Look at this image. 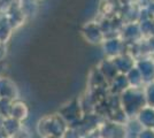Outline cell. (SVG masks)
Masks as SVG:
<instances>
[{
	"label": "cell",
	"instance_id": "obj_1",
	"mask_svg": "<svg viewBox=\"0 0 154 138\" xmlns=\"http://www.w3.org/2000/svg\"><path fill=\"white\" fill-rule=\"evenodd\" d=\"M120 105L128 118H135L143 107L147 105L143 87L129 86L120 93Z\"/></svg>",
	"mask_w": 154,
	"mask_h": 138
},
{
	"label": "cell",
	"instance_id": "obj_2",
	"mask_svg": "<svg viewBox=\"0 0 154 138\" xmlns=\"http://www.w3.org/2000/svg\"><path fill=\"white\" fill-rule=\"evenodd\" d=\"M68 125L69 124L60 114H52L39 120L37 123V130L39 135L44 138H63L68 132Z\"/></svg>",
	"mask_w": 154,
	"mask_h": 138
},
{
	"label": "cell",
	"instance_id": "obj_3",
	"mask_svg": "<svg viewBox=\"0 0 154 138\" xmlns=\"http://www.w3.org/2000/svg\"><path fill=\"white\" fill-rule=\"evenodd\" d=\"M129 129L123 122L108 121L101 124L99 129L100 138H128Z\"/></svg>",
	"mask_w": 154,
	"mask_h": 138
},
{
	"label": "cell",
	"instance_id": "obj_4",
	"mask_svg": "<svg viewBox=\"0 0 154 138\" xmlns=\"http://www.w3.org/2000/svg\"><path fill=\"white\" fill-rule=\"evenodd\" d=\"M82 35L90 44H101L105 40V32L103 28L97 22H88L82 29Z\"/></svg>",
	"mask_w": 154,
	"mask_h": 138
},
{
	"label": "cell",
	"instance_id": "obj_5",
	"mask_svg": "<svg viewBox=\"0 0 154 138\" xmlns=\"http://www.w3.org/2000/svg\"><path fill=\"white\" fill-rule=\"evenodd\" d=\"M59 114L66 120V122L68 124L75 123L81 118V115H82L81 105H79V103L77 100H72L70 103H68L67 105H64L59 111Z\"/></svg>",
	"mask_w": 154,
	"mask_h": 138
},
{
	"label": "cell",
	"instance_id": "obj_6",
	"mask_svg": "<svg viewBox=\"0 0 154 138\" xmlns=\"http://www.w3.org/2000/svg\"><path fill=\"white\" fill-rule=\"evenodd\" d=\"M112 60L115 63L119 74H127L136 66V61H137V59L130 52H123L112 58Z\"/></svg>",
	"mask_w": 154,
	"mask_h": 138
},
{
	"label": "cell",
	"instance_id": "obj_7",
	"mask_svg": "<svg viewBox=\"0 0 154 138\" xmlns=\"http://www.w3.org/2000/svg\"><path fill=\"white\" fill-rule=\"evenodd\" d=\"M136 67L140 72L144 83H149L154 81V59L141 58L136 61Z\"/></svg>",
	"mask_w": 154,
	"mask_h": 138
},
{
	"label": "cell",
	"instance_id": "obj_8",
	"mask_svg": "<svg viewBox=\"0 0 154 138\" xmlns=\"http://www.w3.org/2000/svg\"><path fill=\"white\" fill-rule=\"evenodd\" d=\"M124 45H125L124 40L122 38H119V37L107 38V39L103 40V43L105 54L108 58H114L116 55L124 52Z\"/></svg>",
	"mask_w": 154,
	"mask_h": 138
},
{
	"label": "cell",
	"instance_id": "obj_9",
	"mask_svg": "<svg viewBox=\"0 0 154 138\" xmlns=\"http://www.w3.org/2000/svg\"><path fill=\"white\" fill-rule=\"evenodd\" d=\"M143 36L140 30V26L137 22H131L124 26L122 32V39L124 43H137Z\"/></svg>",
	"mask_w": 154,
	"mask_h": 138
},
{
	"label": "cell",
	"instance_id": "obj_10",
	"mask_svg": "<svg viewBox=\"0 0 154 138\" xmlns=\"http://www.w3.org/2000/svg\"><path fill=\"white\" fill-rule=\"evenodd\" d=\"M19 97V89L12 79L0 77V98H8L15 100Z\"/></svg>",
	"mask_w": 154,
	"mask_h": 138
},
{
	"label": "cell",
	"instance_id": "obj_11",
	"mask_svg": "<svg viewBox=\"0 0 154 138\" xmlns=\"http://www.w3.org/2000/svg\"><path fill=\"white\" fill-rule=\"evenodd\" d=\"M136 120L141 128H153L154 127V107L146 105L137 114Z\"/></svg>",
	"mask_w": 154,
	"mask_h": 138
},
{
	"label": "cell",
	"instance_id": "obj_12",
	"mask_svg": "<svg viewBox=\"0 0 154 138\" xmlns=\"http://www.w3.org/2000/svg\"><path fill=\"white\" fill-rule=\"evenodd\" d=\"M98 70L101 72L103 78L108 82H112L119 75L117 68H116L115 63L113 62L112 58H107L106 60L101 61L99 67H98Z\"/></svg>",
	"mask_w": 154,
	"mask_h": 138
},
{
	"label": "cell",
	"instance_id": "obj_13",
	"mask_svg": "<svg viewBox=\"0 0 154 138\" xmlns=\"http://www.w3.org/2000/svg\"><path fill=\"white\" fill-rule=\"evenodd\" d=\"M21 128H22V125H21V122L19 120L12 118V116H8V118H5L1 131L5 132L6 137H13Z\"/></svg>",
	"mask_w": 154,
	"mask_h": 138
},
{
	"label": "cell",
	"instance_id": "obj_14",
	"mask_svg": "<svg viewBox=\"0 0 154 138\" xmlns=\"http://www.w3.org/2000/svg\"><path fill=\"white\" fill-rule=\"evenodd\" d=\"M28 114H29V108H28L26 103L14 100L13 106H12V111H11V116L19 120L21 122V121H23V120H26L28 118Z\"/></svg>",
	"mask_w": 154,
	"mask_h": 138
},
{
	"label": "cell",
	"instance_id": "obj_15",
	"mask_svg": "<svg viewBox=\"0 0 154 138\" xmlns=\"http://www.w3.org/2000/svg\"><path fill=\"white\" fill-rule=\"evenodd\" d=\"M127 77H128L129 84L130 86H134V87H143L144 86V81H143V77H141L140 72L138 70L137 67H134L131 70H129L127 74Z\"/></svg>",
	"mask_w": 154,
	"mask_h": 138
},
{
	"label": "cell",
	"instance_id": "obj_16",
	"mask_svg": "<svg viewBox=\"0 0 154 138\" xmlns=\"http://www.w3.org/2000/svg\"><path fill=\"white\" fill-rule=\"evenodd\" d=\"M110 84H112V87L114 89V91L119 92V93H121L124 90H127L130 86L128 77H127L125 74H119L115 78L110 82Z\"/></svg>",
	"mask_w": 154,
	"mask_h": 138
},
{
	"label": "cell",
	"instance_id": "obj_17",
	"mask_svg": "<svg viewBox=\"0 0 154 138\" xmlns=\"http://www.w3.org/2000/svg\"><path fill=\"white\" fill-rule=\"evenodd\" d=\"M143 90H144V94L146 99V104L154 107V81L144 84Z\"/></svg>",
	"mask_w": 154,
	"mask_h": 138
},
{
	"label": "cell",
	"instance_id": "obj_18",
	"mask_svg": "<svg viewBox=\"0 0 154 138\" xmlns=\"http://www.w3.org/2000/svg\"><path fill=\"white\" fill-rule=\"evenodd\" d=\"M13 103L14 100H11L8 98H0V113L5 118L11 116V111H12Z\"/></svg>",
	"mask_w": 154,
	"mask_h": 138
},
{
	"label": "cell",
	"instance_id": "obj_19",
	"mask_svg": "<svg viewBox=\"0 0 154 138\" xmlns=\"http://www.w3.org/2000/svg\"><path fill=\"white\" fill-rule=\"evenodd\" d=\"M137 138H154L153 128H140L139 132L137 133Z\"/></svg>",
	"mask_w": 154,
	"mask_h": 138
},
{
	"label": "cell",
	"instance_id": "obj_20",
	"mask_svg": "<svg viewBox=\"0 0 154 138\" xmlns=\"http://www.w3.org/2000/svg\"><path fill=\"white\" fill-rule=\"evenodd\" d=\"M146 44H147V51L148 53L154 57V36H149L146 40Z\"/></svg>",
	"mask_w": 154,
	"mask_h": 138
},
{
	"label": "cell",
	"instance_id": "obj_21",
	"mask_svg": "<svg viewBox=\"0 0 154 138\" xmlns=\"http://www.w3.org/2000/svg\"><path fill=\"white\" fill-rule=\"evenodd\" d=\"M6 55V47H5V43L0 40V61H2Z\"/></svg>",
	"mask_w": 154,
	"mask_h": 138
},
{
	"label": "cell",
	"instance_id": "obj_22",
	"mask_svg": "<svg viewBox=\"0 0 154 138\" xmlns=\"http://www.w3.org/2000/svg\"><path fill=\"white\" fill-rule=\"evenodd\" d=\"M4 121H5V116L0 113V130H1V128H2V124H4Z\"/></svg>",
	"mask_w": 154,
	"mask_h": 138
},
{
	"label": "cell",
	"instance_id": "obj_23",
	"mask_svg": "<svg viewBox=\"0 0 154 138\" xmlns=\"http://www.w3.org/2000/svg\"><path fill=\"white\" fill-rule=\"evenodd\" d=\"M0 72H1V69H0Z\"/></svg>",
	"mask_w": 154,
	"mask_h": 138
},
{
	"label": "cell",
	"instance_id": "obj_24",
	"mask_svg": "<svg viewBox=\"0 0 154 138\" xmlns=\"http://www.w3.org/2000/svg\"><path fill=\"white\" fill-rule=\"evenodd\" d=\"M153 129H154V127H153Z\"/></svg>",
	"mask_w": 154,
	"mask_h": 138
}]
</instances>
